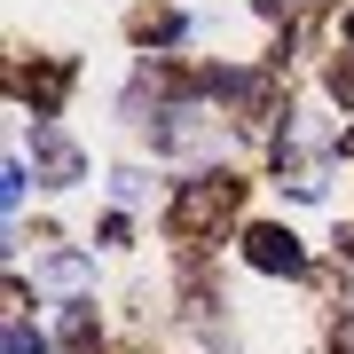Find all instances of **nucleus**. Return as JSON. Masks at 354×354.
<instances>
[{"label": "nucleus", "mask_w": 354, "mask_h": 354, "mask_svg": "<svg viewBox=\"0 0 354 354\" xmlns=\"http://www.w3.org/2000/svg\"><path fill=\"white\" fill-rule=\"evenodd\" d=\"M244 260L268 268V276H299V268H307V252H299L291 228H252V236H244Z\"/></svg>", "instance_id": "1"}, {"label": "nucleus", "mask_w": 354, "mask_h": 354, "mask_svg": "<svg viewBox=\"0 0 354 354\" xmlns=\"http://www.w3.org/2000/svg\"><path fill=\"white\" fill-rule=\"evenodd\" d=\"M8 354H39V330L32 323H8Z\"/></svg>", "instance_id": "3"}, {"label": "nucleus", "mask_w": 354, "mask_h": 354, "mask_svg": "<svg viewBox=\"0 0 354 354\" xmlns=\"http://www.w3.org/2000/svg\"><path fill=\"white\" fill-rule=\"evenodd\" d=\"M330 95H339V102H354V64H330Z\"/></svg>", "instance_id": "4"}, {"label": "nucleus", "mask_w": 354, "mask_h": 354, "mask_svg": "<svg viewBox=\"0 0 354 354\" xmlns=\"http://www.w3.org/2000/svg\"><path fill=\"white\" fill-rule=\"evenodd\" d=\"M32 158L48 165L55 181H79V174H87V165H79V150H71V142L55 134V127H32Z\"/></svg>", "instance_id": "2"}]
</instances>
